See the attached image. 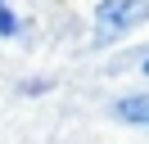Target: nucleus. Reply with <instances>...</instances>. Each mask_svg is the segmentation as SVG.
Masks as SVG:
<instances>
[{
    "mask_svg": "<svg viewBox=\"0 0 149 144\" xmlns=\"http://www.w3.org/2000/svg\"><path fill=\"white\" fill-rule=\"evenodd\" d=\"M113 113H118L122 122H131V126H149V95H127V99H118Z\"/></svg>",
    "mask_w": 149,
    "mask_h": 144,
    "instance_id": "2",
    "label": "nucleus"
},
{
    "mask_svg": "<svg viewBox=\"0 0 149 144\" xmlns=\"http://www.w3.org/2000/svg\"><path fill=\"white\" fill-rule=\"evenodd\" d=\"M140 72H145V77H149V54H145V63H140Z\"/></svg>",
    "mask_w": 149,
    "mask_h": 144,
    "instance_id": "4",
    "label": "nucleus"
},
{
    "mask_svg": "<svg viewBox=\"0 0 149 144\" xmlns=\"http://www.w3.org/2000/svg\"><path fill=\"white\" fill-rule=\"evenodd\" d=\"M14 32H18V18L5 9V0H0V36H14Z\"/></svg>",
    "mask_w": 149,
    "mask_h": 144,
    "instance_id": "3",
    "label": "nucleus"
},
{
    "mask_svg": "<svg viewBox=\"0 0 149 144\" xmlns=\"http://www.w3.org/2000/svg\"><path fill=\"white\" fill-rule=\"evenodd\" d=\"M149 18V0H100L95 5V45H109L127 36Z\"/></svg>",
    "mask_w": 149,
    "mask_h": 144,
    "instance_id": "1",
    "label": "nucleus"
}]
</instances>
